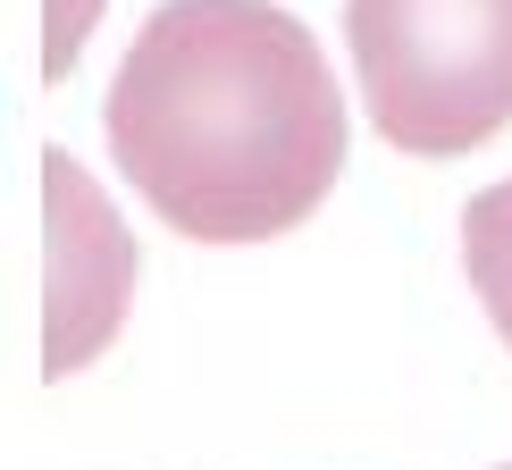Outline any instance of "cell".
Returning <instances> with one entry per match:
<instances>
[{
    "instance_id": "obj_1",
    "label": "cell",
    "mask_w": 512,
    "mask_h": 470,
    "mask_svg": "<svg viewBox=\"0 0 512 470\" xmlns=\"http://www.w3.org/2000/svg\"><path fill=\"white\" fill-rule=\"evenodd\" d=\"M110 160L194 244H269L328 202L345 101L277 0H160L110 76Z\"/></svg>"
},
{
    "instance_id": "obj_2",
    "label": "cell",
    "mask_w": 512,
    "mask_h": 470,
    "mask_svg": "<svg viewBox=\"0 0 512 470\" xmlns=\"http://www.w3.org/2000/svg\"><path fill=\"white\" fill-rule=\"evenodd\" d=\"M370 126L412 160H462L512 126V0H345Z\"/></svg>"
},
{
    "instance_id": "obj_3",
    "label": "cell",
    "mask_w": 512,
    "mask_h": 470,
    "mask_svg": "<svg viewBox=\"0 0 512 470\" xmlns=\"http://www.w3.org/2000/svg\"><path fill=\"white\" fill-rule=\"evenodd\" d=\"M42 185H51V210H59V227H68L59 235V294H51L59 328H51V353H42V378H59L118 328L126 277H135V244H126V227L93 202V185L76 177L68 152H42Z\"/></svg>"
},
{
    "instance_id": "obj_4",
    "label": "cell",
    "mask_w": 512,
    "mask_h": 470,
    "mask_svg": "<svg viewBox=\"0 0 512 470\" xmlns=\"http://www.w3.org/2000/svg\"><path fill=\"white\" fill-rule=\"evenodd\" d=\"M462 269H471V294L487 303V328L512 345V177L471 194V210H462Z\"/></svg>"
},
{
    "instance_id": "obj_5",
    "label": "cell",
    "mask_w": 512,
    "mask_h": 470,
    "mask_svg": "<svg viewBox=\"0 0 512 470\" xmlns=\"http://www.w3.org/2000/svg\"><path fill=\"white\" fill-rule=\"evenodd\" d=\"M504 470H512V462H504Z\"/></svg>"
}]
</instances>
